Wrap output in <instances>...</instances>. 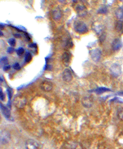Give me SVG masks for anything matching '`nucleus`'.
Returning <instances> with one entry per match:
<instances>
[{
	"label": "nucleus",
	"mask_w": 123,
	"mask_h": 149,
	"mask_svg": "<svg viewBox=\"0 0 123 149\" xmlns=\"http://www.w3.org/2000/svg\"><path fill=\"white\" fill-rule=\"evenodd\" d=\"M32 59V55L30 52H27V54L25 55V60H26V62H30Z\"/></svg>",
	"instance_id": "nucleus-22"
},
{
	"label": "nucleus",
	"mask_w": 123,
	"mask_h": 149,
	"mask_svg": "<svg viewBox=\"0 0 123 149\" xmlns=\"http://www.w3.org/2000/svg\"><path fill=\"white\" fill-rule=\"evenodd\" d=\"M82 103L85 108H90L93 106L94 103V100H93L92 97L89 96H85L82 99Z\"/></svg>",
	"instance_id": "nucleus-12"
},
{
	"label": "nucleus",
	"mask_w": 123,
	"mask_h": 149,
	"mask_svg": "<svg viewBox=\"0 0 123 149\" xmlns=\"http://www.w3.org/2000/svg\"><path fill=\"white\" fill-rule=\"evenodd\" d=\"M62 79L66 82H70L72 80V73L68 68H66L62 72Z\"/></svg>",
	"instance_id": "nucleus-8"
},
{
	"label": "nucleus",
	"mask_w": 123,
	"mask_h": 149,
	"mask_svg": "<svg viewBox=\"0 0 123 149\" xmlns=\"http://www.w3.org/2000/svg\"><path fill=\"white\" fill-rule=\"evenodd\" d=\"M120 95H123V92H122V93H120Z\"/></svg>",
	"instance_id": "nucleus-34"
},
{
	"label": "nucleus",
	"mask_w": 123,
	"mask_h": 149,
	"mask_svg": "<svg viewBox=\"0 0 123 149\" xmlns=\"http://www.w3.org/2000/svg\"><path fill=\"white\" fill-rule=\"evenodd\" d=\"M13 68L14 69H16V70H20V69H21V66H20V64H18V63H16V64L13 65Z\"/></svg>",
	"instance_id": "nucleus-28"
},
{
	"label": "nucleus",
	"mask_w": 123,
	"mask_h": 149,
	"mask_svg": "<svg viewBox=\"0 0 123 149\" xmlns=\"http://www.w3.org/2000/svg\"><path fill=\"white\" fill-rule=\"evenodd\" d=\"M103 29H104V27L103 26V25L99 24V23H94L93 25V30H94L95 33L99 34V36L104 34L103 33Z\"/></svg>",
	"instance_id": "nucleus-11"
},
{
	"label": "nucleus",
	"mask_w": 123,
	"mask_h": 149,
	"mask_svg": "<svg viewBox=\"0 0 123 149\" xmlns=\"http://www.w3.org/2000/svg\"><path fill=\"white\" fill-rule=\"evenodd\" d=\"M74 29H75V32H77L79 34H85L88 32V27L83 21L75 22L74 25Z\"/></svg>",
	"instance_id": "nucleus-2"
},
{
	"label": "nucleus",
	"mask_w": 123,
	"mask_h": 149,
	"mask_svg": "<svg viewBox=\"0 0 123 149\" xmlns=\"http://www.w3.org/2000/svg\"><path fill=\"white\" fill-rule=\"evenodd\" d=\"M108 7L107 6H102L98 10V13H101V14H107L108 13Z\"/></svg>",
	"instance_id": "nucleus-19"
},
{
	"label": "nucleus",
	"mask_w": 123,
	"mask_h": 149,
	"mask_svg": "<svg viewBox=\"0 0 123 149\" xmlns=\"http://www.w3.org/2000/svg\"><path fill=\"white\" fill-rule=\"evenodd\" d=\"M27 103V97H25V95H17L15 99H14V105L15 107H17V108H23L24 107L26 106Z\"/></svg>",
	"instance_id": "nucleus-1"
},
{
	"label": "nucleus",
	"mask_w": 123,
	"mask_h": 149,
	"mask_svg": "<svg viewBox=\"0 0 123 149\" xmlns=\"http://www.w3.org/2000/svg\"><path fill=\"white\" fill-rule=\"evenodd\" d=\"M71 46H72V40H71V38H69V39H67V41H66V47H67V48H70Z\"/></svg>",
	"instance_id": "nucleus-24"
},
{
	"label": "nucleus",
	"mask_w": 123,
	"mask_h": 149,
	"mask_svg": "<svg viewBox=\"0 0 123 149\" xmlns=\"http://www.w3.org/2000/svg\"><path fill=\"white\" fill-rule=\"evenodd\" d=\"M62 62H63V64H65V65H68L69 63H70L71 60L70 52H68V51H64L63 54H62Z\"/></svg>",
	"instance_id": "nucleus-14"
},
{
	"label": "nucleus",
	"mask_w": 123,
	"mask_h": 149,
	"mask_svg": "<svg viewBox=\"0 0 123 149\" xmlns=\"http://www.w3.org/2000/svg\"><path fill=\"white\" fill-rule=\"evenodd\" d=\"M9 68H10V66H9V65H4L3 70H4V71H7V70H8Z\"/></svg>",
	"instance_id": "nucleus-30"
},
{
	"label": "nucleus",
	"mask_w": 123,
	"mask_h": 149,
	"mask_svg": "<svg viewBox=\"0 0 123 149\" xmlns=\"http://www.w3.org/2000/svg\"><path fill=\"white\" fill-rule=\"evenodd\" d=\"M0 108H1L2 112H3V114L4 115L5 117L10 118V117H11V112H10V110H9L8 108L6 106H4V105H3L1 103H0Z\"/></svg>",
	"instance_id": "nucleus-16"
},
{
	"label": "nucleus",
	"mask_w": 123,
	"mask_h": 149,
	"mask_svg": "<svg viewBox=\"0 0 123 149\" xmlns=\"http://www.w3.org/2000/svg\"><path fill=\"white\" fill-rule=\"evenodd\" d=\"M0 122H1V116H0Z\"/></svg>",
	"instance_id": "nucleus-35"
},
{
	"label": "nucleus",
	"mask_w": 123,
	"mask_h": 149,
	"mask_svg": "<svg viewBox=\"0 0 123 149\" xmlns=\"http://www.w3.org/2000/svg\"><path fill=\"white\" fill-rule=\"evenodd\" d=\"M13 51H14V49L13 48V47H10V48H9L8 49V52L9 53H12V52H13Z\"/></svg>",
	"instance_id": "nucleus-31"
},
{
	"label": "nucleus",
	"mask_w": 123,
	"mask_h": 149,
	"mask_svg": "<svg viewBox=\"0 0 123 149\" xmlns=\"http://www.w3.org/2000/svg\"><path fill=\"white\" fill-rule=\"evenodd\" d=\"M26 148L27 149H39V143L34 139H27L26 141Z\"/></svg>",
	"instance_id": "nucleus-6"
},
{
	"label": "nucleus",
	"mask_w": 123,
	"mask_h": 149,
	"mask_svg": "<svg viewBox=\"0 0 123 149\" xmlns=\"http://www.w3.org/2000/svg\"><path fill=\"white\" fill-rule=\"evenodd\" d=\"M0 29H3V26L0 24Z\"/></svg>",
	"instance_id": "nucleus-33"
},
{
	"label": "nucleus",
	"mask_w": 123,
	"mask_h": 149,
	"mask_svg": "<svg viewBox=\"0 0 123 149\" xmlns=\"http://www.w3.org/2000/svg\"><path fill=\"white\" fill-rule=\"evenodd\" d=\"M24 52H25V51H24V49L22 48V47H20V48H18L17 50V55H22L23 54H24Z\"/></svg>",
	"instance_id": "nucleus-26"
},
{
	"label": "nucleus",
	"mask_w": 123,
	"mask_h": 149,
	"mask_svg": "<svg viewBox=\"0 0 123 149\" xmlns=\"http://www.w3.org/2000/svg\"><path fill=\"white\" fill-rule=\"evenodd\" d=\"M122 43L121 39H115L112 43V48L113 51H118L119 49L122 47Z\"/></svg>",
	"instance_id": "nucleus-13"
},
{
	"label": "nucleus",
	"mask_w": 123,
	"mask_h": 149,
	"mask_svg": "<svg viewBox=\"0 0 123 149\" xmlns=\"http://www.w3.org/2000/svg\"><path fill=\"white\" fill-rule=\"evenodd\" d=\"M75 12L77 13V15L80 17H86L87 14H88L86 7L82 4H78L76 6V8H75Z\"/></svg>",
	"instance_id": "nucleus-4"
},
{
	"label": "nucleus",
	"mask_w": 123,
	"mask_h": 149,
	"mask_svg": "<svg viewBox=\"0 0 123 149\" xmlns=\"http://www.w3.org/2000/svg\"><path fill=\"white\" fill-rule=\"evenodd\" d=\"M40 87H41V89L43 90H44V91L49 92V91H51V90H53V84L48 81H44L41 83Z\"/></svg>",
	"instance_id": "nucleus-10"
},
{
	"label": "nucleus",
	"mask_w": 123,
	"mask_h": 149,
	"mask_svg": "<svg viewBox=\"0 0 123 149\" xmlns=\"http://www.w3.org/2000/svg\"><path fill=\"white\" fill-rule=\"evenodd\" d=\"M98 94H102L103 92H106V91H110V89H108V88H105V87H99L95 90Z\"/></svg>",
	"instance_id": "nucleus-20"
},
{
	"label": "nucleus",
	"mask_w": 123,
	"mask_h": 149,
	"mask_svg": "<svg viewBox=\"0 0 123 149\" xmlns=\"http://www.w3.org/2000/svg\"><path fill=\"white\" fill-rule=\"evenodd\" d=\"M2 36H3V33L0 30V37H2Z\"/></svg>",
	"instance_id": "nucleus-32"
},
{
	"label": "nucleus",
	"mask_w": 123,
	"mask_h": 149,
	"mask_svg": "<svg viewBox=\"0 0 123 149\" xmlns=\"http://www.w3.org/2000/svg\"><path fill=\"white\" fill-rule=\"evenodd\" d=\"M8 43L12 47H14L16 45V40H15V39H10L8 40Z\"/></svg>",
	"instance_id": "nucleus-25"
},
{
	"label": "nucleus",
	"mask_w": 123,
	"mask_h": 149,
	"mask_svg": "<svg viewBox=\"0 0 123 149\" xmlns=\"http://www.w3.org/2000/svg\"><path fill=\"white\" fill-rule=\"evenodd\" d=\"M115 17L118 21H122V19H123V7H121L116 10Z\"/></svg>",
	"instance_id": "nucleus-17"
},
{
	"label": "nucleus",
	"mask_w": 123,
	"mask_h": 149,
	"mask_svg": "<svg viewBox=\"0 0 123 149\" xmlns=\"http://www.w3.org/2000/svg\"><path fill=\"white\" fill-rule=\"evenodd\" d=\"M90 54V56H91V59H92L94 62H99V60H101L102 58V51L98 49V48H95V49H93L89 52Z\"/></svg>",
	"instance_id": "nucleus-3"
},
{
	"label": "nucleus",
	"mask_w": 123,
	"mask_h": 149,
	"mask_svg": "<svg viewBox=\"0 0 123 149\" xmlns=\"http://www.w3.org/2000/svg\"><path fill=\"white\" fill-rule=\"evenodd\" d=\"M115 30L118 33L122 32L123 30V21H117L115 24Z\"/></svg>",
	"instance_id": "nucleus-18"
},
{
	"label": "nucleus",
	"mask_w": 123,
	"mask_h": 149,
	"mask_svg": "<svg viewBox=\"0 0 123 149\" xmlns=\"http://www.w3.org/2000/svg\"><path fill=\"white\" fill-rule=\"evenodd\" d=\"M117 117L119 119L123 121V108H121L117 110Z\"/></svg>",
	"instance_id": "nucleus-21"
},
{
	"label": "nucleus",
	"mask_w": 123,
	"mask_h": 149,
	"mask_svg": "<svg viewBox=\"0 0 123 149\" xmlns=\"http://www.w3.org/2000/svg\"><path fill=\"white\" fill-rule=\"evenodd\" d=\"M10 141V134L6 130L0 132V143L3 144H7Z\"/></svg>",
	"instance_id": "nucleus-5"
},
{
	"label": "nucleus",
	"mask_w": 123,
	"mask_h": 149,
	"mask_svg": "<svg viewBox=\"0 0 123 149\" xmlns=\"http://www.w3.org/2000/svg\"><path fill=\"white\" fill-rule=\"evenodd\" d=\"M78 143L75 141H66L64 143V148L66 149H76Z\"/></svg>",
	"instance_id": "nucleus-15"
},
{
	"label": "nucleus",
	"mask_w": 123,
	"mask_h": 149,
	"mask_svg": "<svg viewBox=\"0 0 123 149\" xmlns=\"http://www.w3.org/2000/svg\"><path fill=\"white\" fill-rule=\"evenodd\" d=\"M110 71L114 76L118 77L119 75L122 73V68H121V66L119 64H113L110 67Z\"/></svg>",
	"instance_id": "nucleus-7"
},
{
	"label": "nucleus",
	"mask_w": 123,
	"mask_h": 149,
	"mask_svg": "<svg viewBox=\"0 0 123 149\" xmlns=\"http://www.w3.org/2000/svg\"><path fill=\"white\" fill-rule=\"evenodd\" d=\"M0 99L2 100V101H3L5 99V95L3 94V90H2V88L0 87Z\"/></svg>",
	"instance_id": "nucleus-27"
},
{
	"label": "nucleus",
	"mask_w": 123,
	"mask_h": 149,
	"mask_svg": "<svg viewBox=\"0 0 123 149\" xmlns=\"http://www.w3.org/2000/svg\"><path fill=\"white\" fill-rule=\"evenodd\" d=\"M62 17V12L61 9L58 8H56L53 10L52 12V17L54 21H59L60 19Z\"/></svg>",
	"instance_id": "nucleus-9"
},
{
	"label": "nucleus",
	"mask_w": 123,
	"mask_h": 149,
	"mask_svg": "<svg viewBox=\"0 0 123 149\" xmlns=\"http://www.w3.org/2000/svg\"><path fill=\"white\" fill-rule=\"evenodd\" d=\"M8 99H9V102L11 100V98H12V90L11 89H8Z\"/></svg>",
	"instance_id": "nucleus-29"
},
{
	"label": "nucleus",
	"mask_w": 123,
	"mask_h": 149,
	"mask_svg": "<svg viewBox=\"0 0 123 149\" xmlns=\"http://www.w3.org/2000/svg\"><path fill=\"white\" fill-rule=\"evenodd\" d=\"M29 47L31 48L32 51H34V53L37 52V46H36V44H35V43H31L29 45Z\"/></svg>",
	"instance_id": "nucleus-23"
}]
</instances>
